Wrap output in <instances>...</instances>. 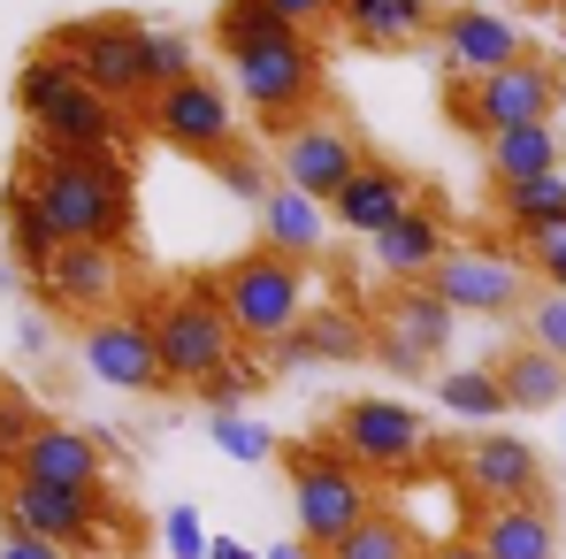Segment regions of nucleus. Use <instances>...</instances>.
<instances>
[{
  "mask_svg": "<svg viewBox=\"0 0 566 559\" xmlns=\"http://www.w3.org/2000/svg\"><path fill=\"white\" fill-rule=\"evenodd\" d=\"M15 177L46 207V222L62 230V246H123V253H130V238H138V185H130L123 154L77 162V154H39V146H23Z\"/></svg>",
  "mask_w": 566,
  "mask_h": 559,
  "instance_id": "1",
  "label": "nucleus"
},
{
  "mask_svg": "<svg viewBox=\"0 0 566 559\" xmlns=\"http://www.w3.org/2000/svg\"><path fill=\"white\" fill-rule=\"evenodd\" d=\"M146 314H154V345H161V369H169L177 391H199L207 375H222L238 353H245L238 330H230V314H222L214 277L169 283L161 299H146Z\"/></svg>",
  "mask_w": 566,
  "mask_h": 559,
  "instance_id": "2",
  "label": "nucleus"
},
{
  "mask_svg": "<svg viewBox=\"0 0 566 559\" xmlns=\"http://www.w3.org/2000/svg\"><path fill=\"white\" fill-rule=\"evenodd\" d=\"M283 467H291V506H298V537L314 545V552H329V545H345L368 514H376V475L368 467H353L337 453V437H322V445H283Z\"/></svg>",
  "mask_w": 566,
  "mask_h": 559,
  "instance_id": "3",
  "label": "nucleus"
},
{
  "mask_svg": "<svg viewBox=\"0 0 566 559\" xmlns=\"http://www.w3.org/2000/svg\"><path fill=\"white\" fill-rule=\"evenodd\" d=\"M566 107V62L552 54H528L497 77H474V85H444V123L468 131V138H497V131H521V123H559Z\"/></svg>",
  "mask_w": 566,
  "mask_h": 559,
  "instance_id": "4",
  "label": "nucleus"
},
{
  "mask_svg": "<svg viewBox=\"0 0 566 559\" xmlns=\"http://www.w3.org/2000/svg\"><path fill=\"white\" fill-rule=\"evenodd\" d=\"M214 291H222V314H230V330H238V345L253 353V345H283L314 307H306V269L298 261H283L269 246H245L238 261H222L214 269Z\"/></svg>",
  "mask_w": 566,
  "mask_h": 559,
  "instance_id": "5",
  "label": "nucleus"
},
{
  "mask_svg": "<svg viewBox=\"0 0 566 559\" xmlns=\"http://www.w3.org/2000/svg\"><path fill=\"white\" fill-rule=\"evenodd\" d=\"M146 39H154V23H138V15H70L46 31V54H62L77 70V85H93L99 100L146 107Z\"/></svg>",
  "mask_w": 566,
  "mask_h": 559,
  "instance_id": "6",
  "label": "nucleus"
},
{
  "mask_svg": "<svg viewBox=\"0 0 566 559\" xmlns=\"http://www.w3.org/2000/svg\"><path fill=\"white\" fill-rule=\"evenodd\" d=\"M138 123L161 138V146H177L185 162H222V154H238L245 146V123H238V100L222 93V77H185V85H169V93H154L138 107Z\"/></svg>",
  "mask_w": 566,
  "mask_h": 559,
  "instance_id": "7",
  "label": "nucleus"
},
{
  "mask_svg": "<svg viewBox=\"0 0 566 559\" xmlns=\"http://www.w3.org/2000/svg\"><path fill=\"white\" fill-rule=\"evenodd\" d=\"M429 291L452 314H482V322H521L536 299V269L521 246H452L444 269L429 277Z\"/></svg>",
  "mask_w": 566,
  "mask_h": 559,
  "instance_id": "8",
  "label": "nucleus"
},
{
  "mask_svg": "<svg viewBox=\"0 0 566 559\" xmlns=\"http://www.w3.org/2000/svg\"><path fill=\"white\" fill-rule=\"evenodd\" d=\"M230 77H238V100L261 115V131L283 138L322 100V54H314V39H283V46H261V54L230 62Z\"/></svg>",
  "mask_w": 566,
  "mask_h": 559,
  "instance_id": "9",
  "label": "nucleus"
},
{
  "mask_svg": "<svg viewBox=\"0 0 566 559\" xmlns=\"http://www.w3.org/2000/svg\"><path fill=\"white\" fill-rule=\"evenodd\" d=\"M452 307L429 291V283H390V299H376V361L390 375H429L452 353Z\"/></svg>",
  "mask_w": 566,
  "mask_h": 559,
  "instance_id": "10",
  "label": "nucleus"
},
{
  "mask_svg": "<svg viewBox=\"0 0 566 559\" xmlns=\"http://www.w3.org/2000/svg\"><path fill=\"white\" fill-rule=\"evenodd\" d=\"M337 453L353 467H368V475H406V467H421V453H429V422L406 406V398H345L337 406Z\"/></svg>",
  "mask_w": 566,
  "mask_h": 559,
  "instance_id": "11",
  "label": "nucleus"
},
{
  "mask_svg": "<svg viewBox=\"0 0 566 559\" xmlns=\"http://www.w3.org/2000/svg\"><path fill=\"white\" fill-rule=\"evenodd\" d=\"M0 521L8 537H39L62 545L70 559H85L107 529V490H54V483H8L0 490Z\"/></svg>",
  "mask_w": 566,
  "mask_h": 559,
  "instance_id": "12",
  "label": "nucleus"
},
{
  "mask_svg": "<svg viewBox=\"0 0 566 559\" xmlns=\"http://www.w3.org/2000/svg\"><path fill=\"white\" fill-rule=\"evenodd\" d=\"M77 361H85L107 391H138V398L177 391V383H169V369H161V345H154V314H146V307H123V314L85 322Z\"/></svg>",
  "mask_w": 566,
  "mask_h": 559,
  "instance_id": "13",
  "label": "nucleus"
},
{
  "mask_svg": "<svg viewBox=\"0 0 566 559\" xmlns=\"http://www.w3.org/2000/svg\"><path fill=\"white\" fill-rule=\"evenodd\" d=\"M437 54H444V85H474V77H497L513 62H528V39L513 15L497 8H474V0H452L437 15Z\"/></svg>",
  "mask_w": 566,
  "mask_h": 559,
  "instance_id": "14",
  "label": "nucleus"
},
{
  "mask_svg": "<svg viewBox=\"0 0 566 559\" xmlns=\"http://www.w3.org/2000/svg\"><path fill=\"white\" fill-rule=\"evenodd\" d=\"M360 162H368V154H360V138H353L337 115H306V123H291L276 138V185H298L306 199H322V207L353 185Z\"/></svg>",
  "mask_w": 566,
  "mask_h": 559,
  "instance_id": "15",
  "label": "nucleus"
},
{
  "mask_svg": "<svg viewBox=\"0 0 566 559\" xmlns=\"http://www.w3.org/2000/svg\"><path fill=\"white\" fill-rule=\"evenodd\" d=\"M123 291H130V253L123 246H62L46 283H39V299L54 314H77V322L123 314Z\"/></svg>",
  "mask_w": 566,
  "mask_h": 559,
  "instance_id": "16",
  "label": "nucleus"
},
{
  "mask_svg": "<svg viewBox=\"0 0 566 559\" xmlns=\"http://www.w3.org/2000/svg\"><path fill=\"white\" fill-rule=\"evenodd\" d=\"M123 138H130V107L99 100L93 85H70V93L31 123V146H39V154H77V162L123 154Z\"/></svg>",
  "mask_w": 566,
  "mask_h": 559,
  "instance_id": "17",
  "label": "nucleus"
},
{
  "mask_svg": "<svg viewBox=\"0 0 566 559\" xmlns=\"http://www.w3.org/2000/svg\"><path fill=\"white\" fill-rule=\"evenodd\" d=\"M460 483H468L482 506H521V498H544V453L513 429H474L460 445Z\"/></svg>",
  "mask_w": 566,
  "mask_h": 559,
  "instance_id": "18",
  "label": "nucleus"
},
{
  "mask_svg": "<svg viewBox=\"0 0 566 559\" xmlns=\"http://www.w3.org/2000/svg\"><path fill=\"white\" fill-rule=\"evenodd\" d=\"M99 475H107V437H99V429H77V422H39L8 483H54V490H99Z\"/></svg>",
  "mask_w": 566,
  "mask_h": 559,
  "instance_id": "19",
  "label": "nucleus"
},
{
  "mask_svg": "<svg viewBox=\"0 0 566 559\" xmlns=\"http://www.w3.org/2000/svg\"><path fill=\"white\" fill-rule=\"evenodd\" d=\"M406 207H421V177H413V169H398V162H360V169H353V185L329 199V222H337V230H353V238H382Z\"/></svg>",
  "mask_w": 566,
  "mask_h": 559,
  "instance_id": "20",
  "label": "nucleus"
},
{
  "mask_svg": "<svg viewBox=\"0 0 566 559\" xmlns=\"http://www.w3.org/2000/svg\"><path fill=\"white\" fill-rule=\"evenodd\" d=\"M482 559H559L566 545V514L559 498H521V506H482V529H474Z\"/></svg>",
  "mask_w": 566,
  "mask_h": 559,
  "instance_id": "21",
  "label": "nucleus"
},
{
  "mask_svg": "<svg viewBox=\"0 0 566 559\" xmlns=\"http://www.w3.org/2000/svg\"><path fill=\"white\" fill-rule=\"evenodd\" d=\"M368 253H376V269L390 283H429L444 269V253H452V230H444V207L437 199H421V207H406L382 238H368Z\"/></svg>",
  "mask_w": 566,
  "mask_h": 559,
  "instance_id": "22",
  "label": "nucleus"
},
{
  "mask_svg": "<svg viewBox=\"0 0 566 559\" xmlns=\"http://www.w3.org/2000/svg\"><path fill=\"white\" fill-rule=\"evenodd\" d=\"M437 0H345L337 8V23H345V39L353 46H368V54H398V46H421L429 31H437Z\"/></svg>",
  "mask_w": 566,
  "mask_h": 559,
  "instance_id": "23",
  "label": "nucleus"
},
{
  "mask_svg": "<svg viewBox=\"0 0 566 559\" xmlns=\"http://www.w3.org/2000/svg\"><path fill=\"white\" fill-rule=\"evenodd\" d=\"M0 222H8V269L39 291L46 269H54V253H62V230L46 222V207L31 199L23 177H8V185H0Z\"/></svg>",
  "mask_w": 566,
  "mask_h": 559,
  "instance_id": "24",
  "label": "nucleus"
},
{
  "mask_svg": "<svg viewBox=\"0 0 566 559\" xmlns=\"http://www.w3.org/2000/svg\"><path fill=\"white\" fill-rule=\"evenodd\" d=\"M261 246L283 253V261H322V246H329V207L322 199H306L298 185H276L261 199Z\"/></svg>",
  "mask_w": 566,
  "mask_h": 559,
  "instance_id": "25",
  "label": "nucleus"
},
{
  "mask_svg": "<svg viewBox=\"0 0 566 559\" xmlns=\"http://www.w3.org/2000/svg\"><path fill=\"white\" fill-rule=\"evenodd\" d=\"M482 169L490 191L497 185H528V177H559L566 169V123H521V131H497L482 146Z\"/></svg>",
  "mask_w": 566,
  "mask_h": 559,
  "instance_id": "26",
  "label": "nucleus"
},
{
  "mask_svg": "<svg viewBox=\"0 0 566 559\" xmlns=\"http://www.w3.org/2000/svg\"><path fill=\"white\" fill-rule=\"evenodd\" d=\"M490 215L521 238V253L544 246V238H559L566 230V169L559 177H528V185H497L490 191Z\"/></svg>",
  "mask_w": 566,
  "mask_h": 559,
  "instance_id": "27",
  "label": "nucleus"
},
{
  "mask_svg": "<svg viewBox=\"0 0 566 559\" xmlns=\"http://www.w3.org/2000/svg\"><path fill=\"white\" fill-rule=\"evenodd\" d=\"M490 369L505 383V406H513V414H552L566 398V361H552L544 345H513V353H497Z\"/></svg>",
  "mask_w": 566,
  "mask_h": 559,
  "instance_id": "28",
  "label": "nucleus"
},
{
  "mask_svg": "<svg viewBox=\"0 0 566 559\" xmlns=\"http://www.w3.org/2000/svg\"><path fill=\"white\" fill-rule=\"evenodd\" d=\"M283 39H306V31H291L261 0H214V54H222V62H245V54H261V46H283Z\"/></svg>",
  "mask_w": 566,
  "mask_h": 559,
  "instance_id": "29",
  "label": "nucleus"
},
{
  "mask_svg": "<svg viewBox=\"0 0 566 559\" xmlns=\"http://www.w3.org/2000/svg\"><path fill=\"white\" fill-rule=\"evenodd\" d=\"M298 345L314 353V369H322V361H368V353H376V322H368L360 307H314V314L298 322Z\"/></svg>",
  "mask_w": 566,
  "mask_h": 559,
  "instance_id": "30",
  "label": "nucleus"
},
{
  "mask_svg": "<svg viewBox=\"0 0 566 559\" xmlns=\"http://www.w3.org/2000/svg\"><path fill=\"white\" fill-rule=\"evenodd\" d=\"M437 406L452 414V422H497V414H513L505 406V383H497V369L490 361H474V369H444L437 375Z\"/></svg>",
  "mask_w": 566,
  "mask_h": 559,
  "instance_id": "31",
  "label": "nucleus"
},
{
  "mask_svg": "<svg viewBox=\"0 0 566 559\" xmlns=\"http://www.w3.org/2000/svg\"><path fill=\"white\" fill-rule=\"evenodd\" d=\"M322 559H429V545H421V529L406 521V514H390V506H376L345 545H329Z\"/></svg>",
  "mask_w": 566,
  "mask_h": 559,
  "instance_id": "32",
  "label": "nucleus"
},
{
  "mask_svg": "<svg viewBox=\"0 0 566 559\" xmlns=\"http://www.w3.org/2000/svg\"><path fill=\"white\" fill-rule=\"evenodd\" d=\"M70 85H77V70H70L62 54L31 46V54H23V70H15V107H23V123H39V115H46L54 100L70 93Z\"/></svg>",
  "mask_w": 566,
  "mask_h": 559,
  "instance_id": "33",
  "label": "nucleus"
},
{
  "mask_svg": "<svg viewBox=\"0 0 566 559\" xmlns=\"http://www.w3.org/2000/svg\"><path fill=\"white\" fill-rule=\"evenodd\" d=\"M269 375H276V369H261L253 353H238V361H230L222 375H207V383H199L191 398H199L207 414H245V406H253V398L269 391Z\"/></svg>",
  "mask_w": 566,
  "mask_h": 559,
  "instance_id": "34",
  "label": "nucleus"
},
{
  "mask_svg": "<svg viewBox=\"0 0 566 559\" xmlns=\"http://www.w3.org/2000/svg\"><path fill=\"white\" fill-rule=\"evenodd\" d=\"M207 437H214V453H222V460H238V467L283 460V445L253 422V414H214V429H207Z\"/></svg>",
  "mask_w": 566,
  "mask_h": 559,
  "instance_id": "35",
  "label": "nucleus"
},
{
  "mask_svg": "<svg viewBox=\"0 0 566 559\" xmlns=\"http://www.w3.org/2000/svg\"><path fill=\"white\" fill-rule=\"evenodd\" d=\"M185 77H199V70H191V39L185 31H154V39H146V100L185 85Z\"/></svg>",
  "mask_w": 566,
  "mask_h": 559,
  "instance_id": "36",
  "label": "nucleus"
},
{
  "mask_svg": "<svg viewBox=\"0 0 566 559\" xmlns=\"http://www.w3.org/2000/svg\"><path fill=\"white\" fill-rule=\"evenodd\" d=\"M521 345H544L552 361H566V291H536L521 314Z\"/></svg>",
  "mask_w": 566,
  "mask_h": 559,
  "instance_id": "37",
  "label": "nucleus"
},
{
  "mask_svg": "<svg viewBox=\"0 0 566 559\" xmlns=\"http://www.w3.org/2000/svg\"><path fill=\"white\" fill-rule=\"evenodd\" d=\"M214 177H222V191H230V199H253V207H261V199L276 191V177H269V162H261L253 146L222 154V162H214Z\"/></svg>",
  "mask_w": 566,
  "mask_h": 559,
  "instance_id": "38",
  "label": "nucleus"
},
{
  "mask_svg": "<svg viewBox=\"0 0 566 559\" xmlns=\"http://www.w3.org/2000/svg\"><path fill=\"white\" fill-rule=\"evenodd\" d=\"M31 429H39L31 398L0 383V475H15V460H23V445H31Z\"/></svg>",
  "mask_w": 566,
  "mask_h": 559,
  "instance_id": "39",
  "label": "nucleus"
},
{
  "mask_svg": "<svg viewBox=\"0 0 566 559\" xmlns=\"http://www.w3.org/2000/svg\"><path fill=\"white\" fill-rule=\"evenodd\" d=\"M161 552L169 559H207L214 552V529L199 521V506H169V514H161Z\"/></svg>",
  "mask_w": 566,
  "mask_h": 559,
  "instance_id": "40",
  "label": "nucleus"
},
{
  "mask_svg": "<svg viewBox=\"0 0 566 559\" xmlns=\"http://www.w3.org/2000/svg\"><path fill=\"white\" fill-rule=\"evenodd\" d=\"M528 269H536V291H566V230L528 246Z\"/></svg>",
  "mask_w": 566,
  "mask_h": 559,
  "instance_id": "41",
  "label": "nucleus"
},
{
  "mask_svg": "<svg viewBox=\"0 0 566 559\" xmlns=\"http://www.w3.org/2000/svg\"><path fill=\"white\" fill-rule=\"evenodd\" d=\"M261 8H269V15H283L291 31H314V23H329L345 0H261Z\"/></svg>",
  "mask_w": 566,
  "mask_h": 559,
  "instance_id": "42",
  "label": "nucleus"
},
{
  "mask_svg": "<svg viewBox=\"0 0 566 559\" xmlns=\"http://www.w3.org/2000/svg\"><path fill=\"white\" fill-rule=\"evenodd\" d=\"M0 559H70L62 545H39V537H0Z\"/></svg>",
  "mask_w": 566,
  "mask_h": 559,
  "instance_id": "43",
  "label": "nucleus"
},
{
  "mask_svg": "<svg viewBox=\"0 0 566 559\" xmlns=\"http://www.w3.org/2000/svg\"><path fill=\"white\" fill-rule=\"evenodd\" d=\"M261 559H322V552H314L306 537H283V545H269V552H261Z\"/></svg>",
  "mask_w": 566,
  "mask_h": 559,
  "instance_id": "44",
  "label": "nucleus"
},
{
  "mask_svg": "<svg viewBox=\"0 0 566 559\" xmlns=\"http://www.w3.org/2000/svg\"><path fill=\"white\" fill-rule=\"evenodd\" d=\"M207 559H261V552H253L245 537H214V552H207Z\"/></svg>",
  "mask_w": 566,
  "mask_h": 559,
  "instance_id": "45",
  "label": "nucleus"
},
{
  "mask_svg": "<svg viewBox=\"0 0 566 559\" xmlns=\"http://www.w3.org/2000/svg\"><path fill=\"white\" fill-rule=\"evenodd\" d=\"M429 559H482V545H474V537H460V545H437Z\"/></svg>",
  "mask_w": 566,
  "mask_h": 559,
  "instance_id": "46",
  "label": "nucleus"
},
{
  "mask_svg": "<svg viewBox=\"0 0 566 559\" xmlns=\"http://www.w3.org/2000/svg\"><path fill=\"white\" fill-rule=\"evenodd\" d=\"M528 8H566V0H528Z\"/></svg>",
  "mask_w": 566,
  "mask_h": 559,
  "instance_id": "47",
  "label": "nucleus"
},
{
  "mask_svg": "<svg viewBox=\"0 0 566 559\" xmlns=\"http://www.w3.org/2000/svg\"><path fill=\"white\" fill-rule=\"evenodd\" d=\"M0 291H8V261H0Z\"/></svg>",
  "mask_w": 566,
  "mask_h": 559,
  "instance_id": "48",
  "label": "nucleus"
}]
</instances>
